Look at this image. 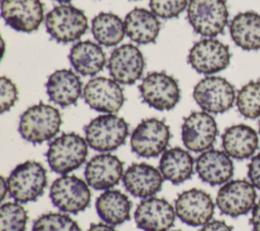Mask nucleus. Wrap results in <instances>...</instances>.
I'll return each mask as SVG.
<instances>
[{
    "mask_svg": "<svg viewBox=\"0 0 260 231\" xmlns=\"http://www.w3.org/2000/svg\"><path fill=\"white\" fill-rule=\"evenodd\" d=\"M62 115L59 109L51 104L40 102L26 108L18 122V133L23 140L31 144L50 141L59 133Z\"/></svg>",
    "mask_w": 260,
    "mask_h": 231,
    "instance_id": "f257e3e1",
    "label": "nucleus"
},
{
    "mask_svg": "<svg viewBox=\"0 0 260 231\" xmlns=\"http://www.w3.org/2000/svg\"><path fill=\"white\" fill-rule=\"evenodd\" d=\"M88 144L77 133H64L54 138L46 152L49 167L54 172L65 175L78 169L86 160Z\"/></svg>",
    "mask_w": 260,
    "mask_h": 231,
    "instance_id": "f03ea898",
    "label": "nucleus"
},
{
    "mask_svg": "<svg viewBox=\"0 0 260 231\" xmlns=\"http://www.w3.org/2000/svg\"><path fill=\"white\" fill-rule=\"evenodd\" d=\"M128 135V123L116 113L100 114L84 127L88 146L101 153L118 149L126 142Z\"/></svg>",
    "mask_w": 260,
    "mask_h": 231,
    "instance_id": "7ed1b4c3",
    "label": "nucleus"
},
{
    "mask_svg": "<svg viewBox=\"0 0 260 231\" xmlns=\"http://www.w3.org/2000/svg\"><path fill=\"white\" fill-rule=\"evenodd\" d=\"M47 170L35 160L16 165L7 177L8 195L20 204L37 201L47 186Z\"/></svg>",
    "mask_w": 260,
    "mask_h": 231,
    "instance_id": "20e7f679",
    "label": "nucleus"
},
{
    "mask_svg": "<svg viewBox=\"0 0 260 231\" xmlns=\"http://www.w3.org/2000/svg\"><path fill=\"white\" fill-rule=\"evenodd\" d=\"M45 25L50 36L61 44L77 42L88 28L85 13L70 4H60L48 12Z\"/></svg>",
    "mask_w": 260,
    "mask_h": 231,
    "instance_id": "39448f33",
    "label": "nucleus"
},
{
    "mask_svg": "<svg viewBox=\"0 0 260 231\" xmlns=\"http://www.w3.org/2000/svg\"><path fill=\"white\" fill-rule=\"evenodd\" d=\"M187 19L194 31L204 37L220 34L229 22L224 0H189Z\"/></svg>",
    "mask_w": 260,
    "mask_h": 231,
    "instance_id": "423d86ee",
    "label": "nucleus"
},
{
    "mask_svg": "<svg viewBox=\"0 0 260 231\" xmlns=\"http://www.w3.org/2000/svg\"><path fill=\"white\" fill-rule=\"evenodd\" d=\"M193 98L198 106L208 113H223L236 102L234 85L223 77L208 75L193 88Z\"/></svg>",
    "mask_w": 260,
    "mask_h": 231,
    "instance_id": "0eeeda50",
    "label": "nucleus"
},
{
    "mask_svg": "<svg viewBox=\"0 0 260 231\" xmlns=\"http://www.w3.org/2000/svg\"><path fill=\"white\" fill-rule=\"evenodd\" d=\"M139 92L144 103L160 111L173 109L181 99L177 79L162 71L148 73L139 84Z\"/></svg>",
    "mask_w": 260,
    "mask_h": 231,
    "instance_id": "6e6552de",
    "label": "nucleus"
},
{
    "mask_svg": "<svg viewBox=\"0 0 260 231\" xmlns=\"http://www.w3.org/2000/svg\"><path fill=\"white\" fill-rule=\"evenodd\" d=\"M171 140V130L168 124L156 118L142 120L132 131L130 147L133 153L143 158H153L161 155Z\"/></svg>",
    "mask_w": 260,
    "mask_h": 231,
    "instance_id": "1a4fd4ad",
    "label": "nucleus"
},
{
    "mask_svg": "<svg viewBox=\"0 0 260 231\" xmlns=\"http://www.w3.org/2000/svg\"><path fill=\"white\" fill-rule=\"evenodd\" d=\"M50 199L61 212L78 214L90 204V186L76 175H61L51 184Z\"/></svg>",
    "mask_w": 260,
    "mask_h": 231,
    "instance_id": "9d476101",
    "label": "nucleus"
},
{
    "mask_svg": "<svg viewBox=\"0 0 260 231\" xmlns=\"http://www.w3.org/2000/svg\"><path fill=\"white\" fill-rule=\"evenodd\" d=\"M187 60L198 73L212 75L224 70L231 62L229 47L215 37H204L189 50Z\"/></svg>",
    "mask_w": 260,
    "mask_h": 231,
    "instance_id": "9b49d317",
    "label": "nucleus"
},
{
    "mask_svg": "<svg viewBox=\"0 0 260 231\" xmlns=\"http://www.w3.org/2000/svg\"><path fill=\"white\" fill-rule=\"evenodd\" d=\"M255 186L246 179H231L217 191L215 204L221 214L237 218L248 214L256 204Z\"/></svg>",
    "mask_w": 260,
    "mask_h": 231,
    "instance_id": "f8f14e48",
    "label": "nucleus"
},
{
    "mask_svg": "<svg viewBox=\"0 0 260 231\" xmlns=\"http://www.w3.org/2000/svg\"><path fill=\"white\" fill-rule=\"evenodd\" d=\"M82 96L90 108L103 113L118 112L125 101L121 84L104 76L89 79L83 86Z\"/></svg>",
    "mask_w": 260,
    "mask_h": 231,
    "instance_id": "ddd939ff",
    "label": "nucleus"
},
{
    "mask_svg": "<svg viewBox=\"0 0 260 231\" xmlns=\"http://www.w3.org/2000/svg\"><path fill=\"white\" fill-rule=\"evenodd\" d=\"M217 124L211 113L192 111L182 124V141L187 150L201 153L212 147L217 137Z\"/></svg>",
    "mask_w": 260,
    "mask_h": 231,
    "instance_id": "4468645a",
    "label": "nucleus"
},
{
    "mask_svg": "<svg viewBox=\"0 0 260 231\" xmlns=\"http://www.w3.org/2000/svg\"><path fill=\"white\" fill-rule=\"evenodd\" d=\"M145 59L133 44H124L113 50L108 60V70L115 81L124 85L137 82L144 71Z\"/></svg>",
    "mask_w": 260,
    "mask_h": 231,
    "instance_id": "2eb2a0df",
    "label": "nucleus"
},
{
    "mask_svg": "<svg viewBox=\"0 0 260 231\" xmlns=\"http://www.w3.org/2000/svg\"><path fill=\"white\" fill-rule=\"evenodd\" d=\"M1 16L11 28L25 33L38 30L46 18L41 0H1Z\"/></svg>",
    "mask_w": 260,
    "mask_h": 231,
    "instance_id": "dca6fc26",
    "label": "nucleus"
},
{
    "mask_svg": "<svg viewBox=\"0 0 260 231\" xmlns=\"http://www.w3.org/2000/svg\"><path fill=\"white\" fill-rule=\"evenodd\" d=\"M177 217L185 224L203 226L214 214V202L210 195L200 188H190L179 194L175 201Z\"/></svg>",
    "mask_w": 260,
    "mask_h": 231,
    "instance_id": "f3484780",
    "label": "nucleus"
},
{
    "mask_svg": "<svg viewBox=\"0 0 260 231\" xmlns=\"http://www.w3.org/2000/svg\"><path fill=\"white\" fill-rule=\"evenodd\" d=\"M124 163L110 152L94 155L87 161L84 177L87 184L96 190L111 189L124 175Z\"/></svg>",
    "mask_w": 260,
    "mask_h": 231,
    "instance_id": "a211bd4d",
    "label": "nucleus"
},
{
    "mask_svg": "<svg viewBox=\"0 0 260 231\" xmlns=\"http://www.w3.org/2000/svg\"><path fill=\"white\" fill-rule=\"evenodd\" d=\"M176 216L175 207L169 201L154 196L143 199L134 213L136 226L143 231H168Z\"/></svg>",
    "mask_w": 260,
    "mask_h": 231,
    "instance_id": "6ab92c4d",
    "label": "nucleus"
},
{
    "mask_svg": "<svg viewBox=\"0 0 260 231\" xmlns=\"http://www.w3.org/2000/svg\"><path fill=\"white\" fill-rule=\"evenodd\" d=\"M122 180L128 192L143 200L157 194L161 189L165 179L159 169L140 162L131 164L125 170Z\"/></svg>",
    "mask_w": 260,
    "mask_h": 231,
    "instance_id": "aec40b11",
    "label": "nucleus"
},
{
    "mask_svg": "<svg viewBox=\"0 0 260 231\" xmlns=\"http://www.w3.org/2000/svg\"><path fill=\"white\" fill-rule=\"evenodd\" d=\"M234 162L224 151L208 149L201 152L195 161V170L199 178L209 185H222L234 174Z\"/></svg>",
    "mask_w": 260,
    "mask_h": 231,
    "instance_id": "412c9836",
    "label": "nucleus"
},
{
    "mask_svg": "<svg viewBox=\"0 0 260 231\" xmlns=\"http://www.w3.org/2000/svg\"><path fill=\"white\" fill-rule=\"evenodd\" d=\"M47 94L51 101L66 107L75 104L83 93L82 81L79 75L70 69L54 71L46 82Z\"/></svg>",
    "mask_w": 260,
    "mask_h": 231,
    "instance_id": "4be33fe9",
    "label": "nucleus"
},
{
    "mask_svg": "<svg viewBox=\"0 0 260 231\" xmlns=\"http://www.w3.org/2000/svg\"><path fill=\"white\" fill-rule=\"evenodd\" d=\"M223 151L234 159L245 160L253 157L259 146L258 133L245 124L233 125L221 135Z\"/></svg>",
    "mask_w": 260,
    "mask_h": 231,
    "instance_id": "5701e85b",
    "label": "nucleus"
},
{
    "mask_svg": "<svg viewBox=\"0 0 260 231\" xmlns=\"http://www.w3.org/2000/svg\"><path fill=\"white\" fill-rule=\"evenodd\" d=\"M126 35L137 45H148L154 43L160 31L158 17L151 10L145 8H134L124 18Z\"/></svg>",
    "mask_w": 260,
    "mask_h": 231,
    "instance_id": "b1692460",
    "label": "nucleus"
},
{
    "mask_svg": "<svg viewBox=\"0 0 260 231\" xmlns=\"http://www.w3.org/2000/svg\"><path fill=\"white\" fill-rule=\"evenodd\" d=\"M68 58L74 71L82 76H95L108 64L102 46L92 41H80L74 44Z\"/></svg>",
    "mask_w": 260,
    "mask_h": 231,
    "instance_id": "393cba45",
    "label": "nucleus"
},
{
    "mask_svg": "<svg viewBox=\"0 0 260 231\" xmlns=\"http://www.w3.org/2000/svg\"><path fill=\"white\" fill-rule=\"evenodd\" d=\"M194 164V158L188 150L173 147L161 154L158 169L165 180L173 184H181L191 178Z\"/></svg>",
    "mask_w": 260,
    "mask_h": 231,
    "instance_id": "a878e982",
    "label": "nucleus"
},
{
    "mask_svg": "<svg viewBox=\"0 0 260 231\" xmlns=\"http://www.w3.org/2000/svg\"><path fill=\"white\" fill-rule=\"evenodd\" d=\"M132 202L127 195L119 189L104 190L95 201L99 217L112 226L121 225L131 217Z\"/></svg>",
    "mask_w": 260,
    "mask_h": 231,
    "instance_id": "bb28decb",
    "label": "nucleus"
},
{
    "mask_svg": "<svg viewBox=\"0 0 260 231\" xmlns=\"http://www.w3.org/2000/svg\"><path fill=\"white\" fill-rule=\"evenodd\" d=\"M230 34L239 48L260 50V14L255 11L238 13L230 22Z\"/></svg>",
    "mask_w": 260,
    "mask_h": 231,
    "instance_id": "cd10ccee",
    "label": "nucleus"
},
{
    "mask_svg": "<svg viewBox=\"0 0 260 231\" xmlns=\"http://www.w3.org/2000/svg\"><path fill=\"white\" fill-rule=\"evenodd\" d=\"M91 33L101 46L116 47L126 35L124 20L112 12H101L90 23Z\"/></svg>",
    "mask_w": 260,
    "mask_h": 231,
    "instance_id": "c85d7f7f",
    "label": "nucleus"
},
{
    "mask_svg": "<svg viewBox=\"0 0 260 231\" xmlns=\"http://www.w3.org/2000/svg\"><path fill=\"white\" fill-rule=\"evenodd\" d=\"M236 105L243 117L250 120L260 118V80H252L238 91Z\"/></svg>",
    "mask_w": 260,
    "mask_h": 231,
    "instance_id": "c756f323",
    "label": "nucleus"
},
{
    "mask_svg": "<svg viewBox=\"0 0 260 231\" xmlns=\"http://www.w3.org/2000/svg\"><path fill=\"white\" fill-rule=\"evenodd\" d=\"M27 211L18 202H7L0 208V231H25Z\"/></svg>",
    "mask_w": 260,
    "mask_h": 231,
    "instance_id": "7c9ffc66",
    "label": "nucleus"
},
{
    "mask_svg": "<svg viewBox=\"0 0 260 231\" xmlns=\"http://www.w3.org/2000/svg\"><path fill=\"white\" fill-rule=\"evenodd\" d=\"M31 231H81V229L67 213L50 212L35 220Z\"/></svg>",
    "mask_w": 260,
    "mask_h": 231,
    "instance_id": "2f4dec72",
    "label": "nucleus"
},
{
    "mask_svg": "<svg viewBox=\"0 0 260 231\" xmlns=\"http://www.w3.org/2000/svg\"><path fill=\"white\" fill-rule=\"evenodd\" d=\"M188 0H149V7L158 18L171 19L178 17L188 7Z\"/></svg>",
    "mask_w": 260,
    "mask_h": 231,
    "instance_id": "473e14b6",
    "label": "nucleus"
},
{
    "mask_svg": "<svg viewBox=\"0 0 260 231\" xmlns=\"http://www.w3.org/2000/svg\"><path fill=\"white\" fill-rule=\"evenodd\" d=\"M18 99V89L15 83L8 77L0 78V111L4 113L10 110Z\"/></svg>",
    "mask_w": 260,
    "mask_h": 231,
    "instance_id": "72a5a7b5",
    "label": "nucleus"
},
{
    "mask_svg": "<svg viewBox=\"0 0 260 231\" xmlns=\"http://www.w3.org/2000/svg\"><path fill=\"white\" fill-rule=\"evenodd\" d=\"M248 178L255 188L260 190V152L251 158L248 165Z\"/></svg>",
    "mask_w": 260,
    "mask_h": 231,
    "instance_id": "f704fd0d",
    "label": "nucleus"
},
{
    "mask_svg": "<svg viewBox=\"0 0 260 231\" xmlns=\"http://www.w3.org/2000/svg\"><path fill=\"white\" fill-rule=\"evenodd\" d=\"M199 231H233V227L226 224L224 221L211 220L203 225Z\"/></svg>",
    "mask_w": 260,
    "mask_h": 231,
    "instance_id": "c9c22d12",
    "label": "nucleus"
},
{
    "mask_svg": "<svg viewBox=\"0 0 260 231\" xmlns=\"http://www.w3.org/2000/svg\"><path fill=\"white\" fill-rule=\"evenodd\" d=\"M250 223L254 231H260V200L256 202L255 206L251 211Z\"/></svg>",
    "mask_w": 260,
    "mask_h": 231,
    "instance_id": "e433bc0d",
    "label": "nucleus"
},
{
    "mask_svg": "<svg viewBox=\"0 0 260 231\" xmlns=\"http://www.w3.org/2000/svg\"><path fill=\"white\" fill-rule=\"evenodd\" d=\"M86 231H117L114 226L107 223H92Z\"/></svg>",
    "mask_w": 260,
    "mask_h": 231,
    "instance_id": "4c0bfd02",
    "label": "nucleus"
},
{
    "mask_svg": "<svg viewBox=\"0 0 260 231\" xmlns=\"http://www.w3.org/2000/svg\"><path fill=\"white\" fill-rule=\"evenodd\" d=\"M0 190H1V201H3L5 199L6 194H8L7 179H5L4 176H2L1 180H0Z\"/></svg>",
    "mask_w": 260,
    "mask_h": 231,
    "instance_id": "58836bf2",
    "label": "nucleus"
},
{
    "mask_svg": "<svg viewBox=\"0 0 260 231\" xmlns=\"http://www.w3.org/2000/svg\"><path fill=\"white\" fill-rule=\"evenodd\" d=\"M54 1H57V2H59V3H61V4H67V3H69L71 0H54Z\"/></svg>",
    "mask_w": 260,
    "mask_h": 231,
    "instance_id": "ea45409f",
    "label": "nucleus"
},
{
    "mask_svg": "<svg viewBox=\"0 0 260 231\" xmlns=\"http://www.w3.org/2000/svg\"><path fill=\"white\" fill-rule=\"evenodd\" d=\"M258 131H259V135H260V122H259V125H258Z\"/></svg>",
    "mask_w": 260,
    "mask_h": 231,
    "instance_id": "a19ab883",
    "label": "nucleus"
},
{
    "mask_svg": "<svg viewBox=\"0 0 260 231\" xmlns=\"http://www.w3.org/2000/svg\"><path fill=\"white\" fill-rule=\"evenodd\" d=\"M173 231H180V230H173Z\"/></svg>",
    "mask_w": 260,
    "mask_h": 231,
    "instance_id": "79ce46f5",
    "label": "nucleus"
},
{
    "mask_svg": "<svg viewBox=\"0 0 260 231\" xmlns=\"http://www.w3.org/2000/svg\"><path fill=\"white\" fill-rule=\"evenodd\" d=\"M133 1H137V0H133Z\"/></svg>",
    "mask_w": 260,
    "mask_h": 231,
    "instance_id": "37998d69",
    "label": "nucleus"
}]
</instances>
